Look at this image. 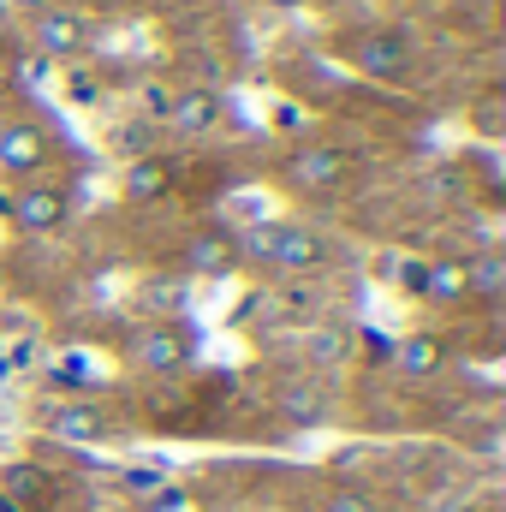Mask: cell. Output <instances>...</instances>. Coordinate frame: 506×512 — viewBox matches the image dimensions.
Listing matches in <instances>:
<instances>
[{"label": "cell", "instance_id": "obj_18", "mask_svg": "<svg viewBox=\"0 0 506 512\" xmlns=\"http://www.w3.org/2000/svg\"><path fill=\"white\" fill-rule=\"evenodd\" d=\"M48 382L66 387V393H78V387H90V364H84V358H60V364L48 370Z\"/></svg>", "mask_w": 506, "mask_h": 512}, {"label": "cell", "instance_id": "obj_16", "mask_svg": "<svg viewBox=\"0 0 506 512\" xmlns=\"http://www.w3.org/2000/svg\"><path fill=\"white\" fill-rule=\"evenodd\" d=\"M120 489H126L131 501H155V495L167 489V477H161L155 465H131L126 477H120Z\"/></svg>", "mask_w": 506, "mask_h": 512}, {"label": "cell", "instance_id": "obj_26", "mask_svg": "<svg viewBox=\"0 0 506 512\" xmlns=\"http://www.w3.org/2000/svg\"><path fill=\"white\" fill-rule=\"evenodd\" d=\"M274 6H298V0H274Z\"/></svg>", "mask_w": 506, "mask_h": 512}, {"label": "cell", "instance_id": "obj_24", "mask_svg": "<svg viewBox=\"0 0 506 512\" xmlns=\"http://www.w3.org/2000/svg\"><path fill=\"white\" fill-rule=\"evenodd\" d=\"M18 78H24V84H42V78H48V60H42V54H36V60H24V66H18Z\"/></svg>", "mask_w": 506, "mask_h": 512}, {"label": "cell", "instance_id": "obj_19", "mask_svg": "<svg viewBox=\"0 0 506 512\" xmlns=\"http://www.w3.org/2000/svg\"><path fill=\"white\" fill-rule=\"evenodd\" d=\"M66 96H72L78 108H96V102H102V84H96L90 72H78V66H72V72H66Z\"/></svg>", "mask_w": 506, "mask_h": 512}, {"label": "cell", "instance_id": "obj_5", "mask_svg": "<svg viewBox=\"0 0 506 512\" xmlns=\"http://www.w3.org/2000/svg\"><path fill=\"white\" fill-rule=\"evenodd\" d=\"M352 66H358L364 78H405L411 48H405V36H393V30H370V36L352 42Z\"/></svg>", "mask_w": 506, "mask_h": 512}, {"label": "cell", "instance_id": "obj_17", "mask_svg": "<svg viewBox=\"0 0 506 512\" xmlns=\"http://www.w3.org/2000/svg\"><path fill=\"white\" fill-rule=\"evenodd\" d=\"M310 358L316 364H340L346 358V328H316L310 334Z\"/></svg>", "mask_w": 506, "mask_h": 512}, {"label": "cell", "instance_id": "obj_9", "mask_svg": "<svg viewBox=\"0 0 506 512\" xmlns=\"http://www.w3.org/2000/svg\"><path fill=\"white\" fill-rule=\"evenodd\" d=\"M185 268H191V274H209V280L233 274V268H239V239H233V233H197V239L185 245Z\"/></svg>", "mask_w": 506, "mask_h": 512}, {"label": "cell", "instance_id": "obj_10", "mask_svg": "<svg viewBox=\"0 0 506 512\" xmlns=\"http://www.w3.org/2000/svg\"><path fill=\"white\" fill-rule=\"evenodd\" d=\"M215 120H221V96L215 90H185V96L167 102V126L185 131V137H203Z\"/></svg>", "mask_w": 506, "mask_h": 512}, {"label": "cell", "instance_id": "obj_14", "mask_svg": "<svg viewBox=\"0 0 506 512\" xmlns=\"http://www.w3.org/2000/svg\"><path fill=\"white\" fill-rule=\"evenodd\" d=\"M393 358H399V370H405V376H417V382H423V376H435V370H441V340H435V334H411V340H399V346H393Z\"/></svg>", "mask_w": 506, "mask_h": 512}, {"label": "cell", "instance_id": "obj_22", "mask_svg": "<svg viewBox=\"0 0 506 512\" xmlns=\"http://www.w3.org/2000/svg\"><path fill=\"white\" fill-rule=\"evenodd\" d=\"M322 512H376V501H370V495H358V489H334Z\"/></svg>", "mask_w": 506, "mask_h": 512}, {"label": "cell", "instance_id": "obj_11", "mask_svg": "<svg viewBox=\"0 0 506 512\" xmlns=\"http://www.w3.org/2000/svg\"><path fill=\"white\" fill-rule=\"evenodd\" d=\"M173 191V167L161 161V155H137L126 167V197L131 203H155V197H167Z\"/></svg>", "mask_w": 506, "mask_h": 512}, {"label": "cell", "instance_id": "obj_1", "mask_svg": "<svg viewBox=\"0 0 506 512\" xmlns=\"http://www.w3.org/2000/svg\"><path fill=\"white\" fill-rule=\"evenodd\" d=\"M239 251H251L256 262H268L280 274H310V268L328 262V239L310 233V227H256Z\"/></svg>", "mask_w": 506, "mask_h": 512}, {"label": "cell", "instance_id": "obj_6", "mask_svg": "<svg viewBox=\"0 0 506 512\" xmlns=\"http://www.w3.org/2000/svg\"><path fill=\"white\" fill-rule=\"evenodd\" d=\"M84 42H90V24L78 12H66V6H42L36 12V48H42V60H66Z\"/></svg>", "mask_w": 506, "mask_h": 512}, {"label": "cell", "instance_id": "obj_23", "mask_svg": "<svg viewBox=\"0 0 506 512\" xmlns=\"http://www.w3.org/2000/svg\"><path fill=\"white\" fill-rule=\"evenodd\" d=\"M423 280H429V262H399V286L411 298H423Z\"/></svg>", "mask_w": 506, "mask_h": 512}, {"label": "cell", "instance_id": "obj_21", "mask_svg": "<svg viewBox=\"0 0 506 512\" xmlns=\"http://www.w3.org/2000/svg\"><path fill=\"white\" fill-rule=\"evenodd\" d=\"M114 149L131 155V161H137V155H149V126H120V131H114Z\"/></svg>", "mask_w": 506, "mask_h": 512}, {"label": "cell", "instance_id": "obj_8", "mask_svg": "<svg viewBox=\"0 0 506 512\" xmlns=\"http://www.w3.org/2000/svg\"><path fill=\"white\" fill-rule=\"evenodd\" d=\"M42 423H48V435H54V441H72V447H90V441H102V435H108V417H102L96 405H78V399L48 405V411H42Z\"/></svg>", "mask_w": 506, "mask_h": 512}, {"label": "cell", "instance_id": "obj_20", "mask_svg": "<svg viewBox=\"0 0 506 512\" xmlns=\"http://www.w3.org/2000/svg\"><path fill=\"white\" fill-rule=\"evenodd\" d=\"M149 304L155 310H185V286L179 280H149Z\"/></svg>", "mask_w": 506, "mask_h": 512}, {"label": "cell", "instance_id": "obj_15", "mask_svg": "<svg viewBox=\"0 0 506 512\" xmlns=\"http://www.w3.org/2000/svg\"><path fill=\"white\" fill-rule=\"evenodd\" d=\"M0 495H12L18 507L30 512L42 495H48V477H42L36 465H6V477H0Z\"/></svg>", "mask_w": 506, "mask_h": 512}, {"label": "cell", "instance_id": "obj_25", "mask_svg": "<svg viewBox=\"0 0 506 512\" xmlns=\"http://www.w3.org/2000/svg\"><path fill=\"white\" fill-rule=\"evenodd\" d=\"M18 6H30V12H42V0H18Z\"/></svg>", "mask_w": 506, "mask_h": 512}, {"label": "cell", "instance_id": "obj_7", "mask_svg": "<svg viewBox=\"0 0 506 512\" xmlns=\"http://www.w3.org/2000/svg\"><path fill=\"white\" fill-rule=\"evenodd\" d=\"M36 167H48V131L30 120L0 126V173H36Z\"/></svg>", "mask_w": 506, "mask_h": 512}, {"label": "cell", "instance_id": "obj_4", "mask_svg": "<svg viewBox=\"0 0 506 512\" xmlns=\"http://www.w3.org/2000/svg\"><path fill=\"white\" fill-rule=\"evenodd\" d=\"M6 215L24 227V233H54L66 221V191L60 185H24L18 197H6Z\"/></svg>", "mask_w": 506, "mask_h": 512}, {"label": "cell", "instance_id": "obj_13", "mask_svg": "<svg viewBox=\"0 0 506 512\" xmlns=\"http://www.w3.org/2000/svg\"><path fill=\"white\" fill-rule=\"evenodd\" d=\"M423 298H429V304H459V298H471V292H465V262H453V256H441V262H429V280H423Z\"/></svg>", "mask_w": 506, "mask_h": 512}, {"label": "cell", "instance_id": "obj_2", "mask_svg": "<svg viewBox=\"0 0 506 512\" xmlns=\"http://www.w3.org/2000/svg\"><path fill=\"white\" fill-rule=\"evenodd\" d=\"M197 358V328L191 322H149V328H137L131 334V364L137 370H149V376H173V370H185Z\"/></svg>", "mask_w": 506, "mask_h": 512}, {"label": "cell", "instance_id": "obj_3", "mask_svg": "<svg viewBox=\"0 0 506 512\" xmlns=\"http://www.w3.org/2000/svg\"><path fill=\"white\" fill-rule=\"evenodd\" d=\"M286 179H292L298 191H334V185L346 179V155L328 149V143H304V149H292Z\"/></svg>", "mask_w": 506, "mask_h": 512}, {"label": "cell", "instance_id": "obj_12", "mask_svg": "<svg viewBox=\"0 0 506 512\" xmlns=\"http://www.w3.org/2000/svg\"><path fill=\"white\" fill-rule=\"evenodd\" d=\"M465 292H477V298H501L506 292V256L501 251H477L465 262Z\"/></svg>", "mask_w": 506, "mask_h": 512}]
</instances>
